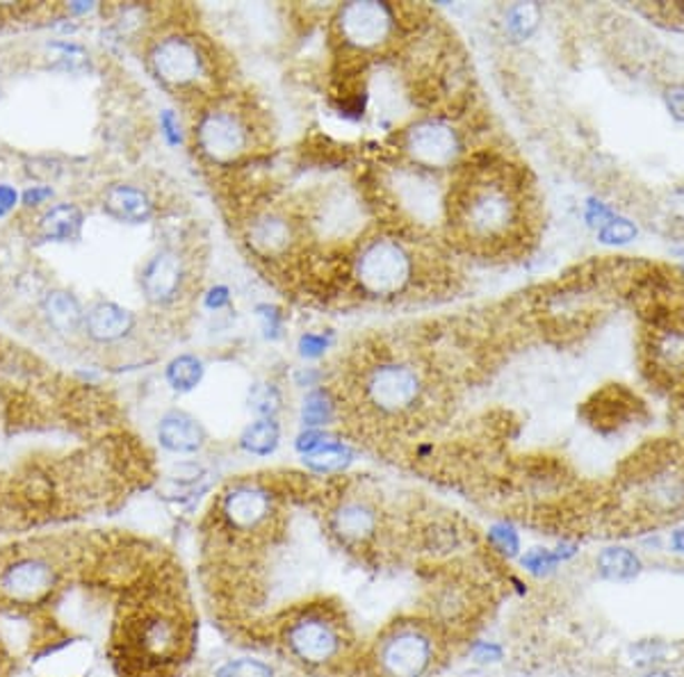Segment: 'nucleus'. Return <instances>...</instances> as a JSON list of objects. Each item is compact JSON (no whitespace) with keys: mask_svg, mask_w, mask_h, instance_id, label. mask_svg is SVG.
<instances>
[{"mask_svg":"<svg viewBox=\"0 0 684 677\" xmlns=\"http://www.w3.org/2000/svg\"><path fill=\"white\" fill-rule=\"evenodd\" d=\"M459 167L443 202L450 235L477 254H502L518 247L529 226L522 178L500 160H475Z\"/></svg>","mask_w":684,"mask_h":677,"instance_id":"f257e3e1","label":"nucleus"},{"mask_svg":"<svg viewBox=\"0 0 684 677\" xmlns=\"http://www.w3.org/2000/svg\"><path fill=\"white\" fill-rule=\"evenodd\" d=\"M149 69L152 73L176 96L197 99L215 89L217 82V58L208 39L192 32H165L149 46Z\"/></svg>","mask_w":684,"mask_h":677,"instance_id":"f03ea898","label":"nucleus"},{"mask_svg":"<svg viewBox=\"0 0 684 677\" xmlns=\"http://www.w3.org/2000/svg\"><path fill=\"white\" fill-rule=\"evenodd\" d=\"M194 147L211 167H235L258 149V126L247 106L213 99L197 112Z\"/></svg>","mask_w":684,"mask_h":677,"instance_id":"7ed1b4c3","label":"nucleus"},{"mask_svg":"<svg viewBox=\"0 0 684 677\" xmlns=\"http://www.w3.org/2000/svg\"><path fill=\"white\" fill-rule=\"evenodd\" d=\"M350 272L361 293L377 300L404 295L422 276L407 242L388 233L361 239L356 254L350 258Z\"/></svg>","mask_w":684,"mask_h":677,"instance_id":"20e7f679","label":"nucleus"},{"mask_svg":"<svg viewBox=\"0 0 684 677\" xmlns=\"http://www.w3.org/2000/svg\"><path fill=\"white\" fill-rule=\"evenodd\" d=\"M427 391L429 383L422 367L411 361L379 356V361H370L361 367V404L381 420L413 415L424 404Z\"/></svg>","mask_w":684,"mask_h":677,"instance_id":"39448f33","label":"nucleus"},{"mask_svg":"<svg viewBox=\"0 0 684 677\" xmlns=\"http://www.w3.org/2000/svg\"><path fill=\"white\" fill-rule=\"evenodd\" d=\"M634 511L648 520H668L684 513V459L651 454L634 461L627 477Z\"/></svg>","mask_w":684,"mask_h":677,"instance_id":"423d86ee","label":"nucleus"},{"mask_svg":"<svg viewBox=\"0 0 684 677\" xmlns=\"http://www.w3.org/2000/svg\"><path fill=\"white\" fill-rule=\"evenodd\" d=\"M398 35V8L388 3H348L333 17V39L342 51L356 58L383 53Z\"/></svg>","mask_w":684,"mask_h":677,"instance_id":"0eeeda50","label":"nucleus"},{"mask_svg":"<svg viewBox=\"0 0 684 677\" xmlns=\"http://www.w3.org/2000/svg\"><path fill=\"white\" fill-rule=\"evenodd\" d=\"M400 151L407 165L422 171L452 169L463 158V135L443 117H424L400 133Z\"/></svg>","mask_w":684,"mask_h":677,"instance_id":"6e6552de","label":"nucleus"},{"mask_svg":"<svg viewBox=\"0 0 684 677\" xmlns=\"http://www.w3.org/2000/svg\"><path fill=\"white\" fill-rule=\"evenodd\" d=\"M281 637L292 657L315 668L342 659V650H345L342 630L324 611L302 609L287 616Z\"/></svg>","mask_w":684,"mask_h":677,"instance_id":"1a4fd4ad","label":"nucleus"},{"mask_svg":"<svg viewBox=\"0 0 684 677\" xmlns=\"http://www.w3.org/2000/svg\"><path fill=\"white\" fill-rule=\"evenodd\" d=\"M436 641L413 622L393 625L374 646L379 677H422L433 666Z\"/></svg>","mask_w":684,"mask_h":677,"instance_id":"9d476101","label":"nucleus"},{"mask_svg":"<svg viewBox=\"0 0 684 677\" xmlns=\"http://www.w3.org/2000/svg\"><path fill=\"white\" fill-rule=\"evenodd\" d=\"M276 516V496L265 483L240 481L222 496L217 527L233 539H247Z\"/></svg>","mask_w":684,"mask_h":677,"instance_id":"9b49d317","label":"nucleus"},{"mask_svg":"<svg viewBox=\"0 0 684 677\" xmlns=\"http://www.w3.org/2000/svg\"><path fill=\"white\" fill-rule=\"evenodd\" d=\"M300 222L279 208H261L244 222V239L252 254L263 261L290 258L300 245Z\"/></svg>","mask_w":684,"mask_h":677,"instance_id":"f8f14e48","label":"nucleus"},{"mask_svg":"<svg viewBox=\"0 0 684 677\" xmlns=\"http://www.w3.org/2000/svg\"><path fill=\"white\" fill-rule=\"evenodd\" d=\"M646 361L653 379L662 385H684V322L653 324Z\"/></svg>","mask_w":684,"mask_h":677,"instance_id":"ddd939ff","label":"nucleus"},{"mask_svg":"<svg viewBox=\"0 0 684 677\" xmlns=\"http://www.w3.org/2000/svg\"><path fill=\"white\" fill-rule=\"evenodd\" d=\"M187 281L185 261L176 249H160L141 267V293L156 306H165L178 300Z\"/></svg>","mask_w":684,"mask_h":677,"instance_id":"4468645a","label":"nucleus"},{"mask_svg":"<svg viewBox=\"0 0 684 677\" xmlns=\"http://www.w3.org/2000/svg\"><path fill=\"white\" fill-rule=\"evenodd\" d=\"M331 534L348 548L370 543L379 531V513L370 502L340 500L329 513Z\"/></svg>","mask_w":684,"mask_h":677,"instance_id":"2eb2a0df","label":"nucleus"},{"mask_svg":"<svg viewBox=\"0 0 684 677\" xmlns=\"http://www.w3.org/2000/svg\"><path fill=\"white\" fill-rule=\"evenodd\" d=\"M361 219V204L356 199H352L345 192H331L326 195L317 206H315V215H313V226L331 237V239H340L348 237Z\"/></svg>","mask_w":684,"mask_h":677,"instance_id":"dca6fc26","label":"nucleus"},{"mask_svg":"<svg viewBox=\"0 0 684 677\" xmlns=\"http://www.w3.org/2000/svg\"><path fill=\"white\" fill-rule=\"evenodd\" d=\"M135 328V315L115 302H99L85 315V331L91 341L113 345Z\"/></svg>","mask_w":684,"mask_h":677,"instance_id":"f3484780","label":"nucleus"},{"mask_svg":"<svg viewBox=\"0 0 684 677\" xmlns=\"http://www.w3.org/2000/svg\"><path fill=\"white\" fill-rule=\"evenodd\" d=\"M158 441L174 454H194L206 443L204 426L183 411H172L158 426Z\"/></svg>","mask_w":684,"mask_h":677,"instance_id":"a211bd4d","label":"nucleus"},{"mask_svg":"<svg viewBox=\"0 0 684 677\" xmlns=\"http://www.w3.org/2000/svg\"><path fill=\"white\" fill-rule=\"evenodd\" d=\"M104 206L110 217L126 224H144L154 217V204L144 189L135 185H110Z\"/></svg>","mask_w":684,"mask_h":677,"instance_id":"6ab92c4d","label":"nucleus"},{"mask_svg":"<svg viewBox=\"0 0 684 677\" xmlns=\"http://www.w3.org/2000/svg\"><path fill=\"white\" fill-rule=\"evenodd\" d=\"M596 568H598L600 577L607 579V582L629 585L642 575L644 563L634 550L623 548V546H614V548H605L596 557Z\"/></svg>","mask_w":684,"mask_h":677,"instance_id":"aec40b11","label":"nucleus"},{"mask_svg":"<svg viewBox=\"0 0 684 677\" xmlns=\"http://www.w3.org/2000/svg\"><path fill=\"white\" fill-rule=\"evenodd\" d=\"M43 313L48 324L58 333H76L85 328V311L80 302L65 290H53L43 297Z\"/></svg>","mask_w":684,"mask_h":677,"instance_id":"412c9836","label":"nucleus"},{"mask_svg":"<svg viewBox=\"0 0 684 677\" xmlns=\"http://www.w3.org/2000/svg\"><path fill=\"white\" fill-rule=\"evenodd\" d=\"M82 222H85V215L78 206L60 204L41 217L39 230H41L43 239L69 242V239H76L80 235Z\"/></svg>","mask_w":684,"mask_h":677,"instance_id":"4be33fe9","label":"nucleus"},{"mask_svg":"<svg viewBox=\"0 0 684 677\" xmlns=\"http://www.w3.org/2000/svg\"><path fill=\"white\" fill-rule=\"evenodd\" d=\"M279 441H281V426L274 418H261L252 422L240 436L242 450L256 457L272 454L279 448Z\"/></svg>","mask_w":684,"mask_h":677,"instance_id":"5701e85b","label":"nucleus"},{"mask_svg":"<svg viewBox=\"0 0 684 677\" xmlns=\"http://www.w3.org/2000/svg\"><path fill=\"white\" fill-rule=\"evenodd\" d=\"M354 461V454L348 445H342L338 441H329L324 448L315 450L313 454L304 457V463L320 474H333V472H342L350 463Z\"/></svg>","mask_w":684,"mask_h":677,"instance_id":"b1692460","label":"nucleus"},{"mask_svg":"<svg viewBox=\"0 0 684 677\" xmlns=\"http://www.w3.org/2000/svg\"><path fill=\"white\" fill-rule=\"evenodd\" d=\"M592 409H596V415L592 418L596 426L605 429V426H618V424H625V420L632 415L634 411V400H623L618 398V391H616V398H614V391H607L598 398L596 404H589Z\"/></svg>","mask_w":684,"mask_h":677,"instance_id":"393cba45","label":"nucleus"},{"mask_svg":"<svg viewBox=\"0 0 684 677\" xmlns=\"http://www.w3.org/2000/svg\"><path fill=\"white\" fill-rule=\"evenodd\" d=\"M202 376H204V363L197 356L189 354L174 359L167 367V381L178 393H189L197 389Z\"/></svg>","mask_w":684,"mask_h":677,"instance_id":"a878e982","label":"nucleus"},{"mask_svg":"<svg viewBox=\"0 0 684 677\" xmlns=\"http://www.w3.org/2000/svg\"><path fill=\"white\" fill-rule=\"evenodd\" d=\"M541 23V8L534 6V3H518V6H511L505 14V26H507V32L514 37V39H527L536 32V28H539Z\"/></svg>","mask_w":684,"mask_h":677,"instance_id":"bb28decb","label":"nucleus"},{"mask_svg":"<svg viewBox=\"0 0 684 677\" xmlns=\"http://www.w3.org/2000/svg\"><path fill=\"white\" fill-rule=\"evenodd\" d=\"M335 400L329 391H313L306 400H304V409H302V418L306 426H324L333 420L335 413Z\"/></svg>","mask_w":684,"mask_h":677,"instance_id":"cd10ccee","label":"nucleus"},{"mask_svg":"<svg viewBox=\"0 0 684 677\" xmlns=\"http://www.w3.org/2000/svg\"><path fill=\"white\" fill-rule=\"evenodd\" d=\"M637 235H639L637 224L621 215H614L598 228V239L603 242V245H612V247L629 245V242L637 239Z\"/></svg>","mask_w":684,"mask_h":677,"instance_id":"c85d7f7f","label":"nucleus"},{"mask_svg":"<svg viewBox=\"0 0 684 677\" xmlns=\"http://www.w3.org/2000/svg\"><path fill=\"white\" fill-rule=\"evenodd\" d=\"M215 677H274V670L265 661L242 657V659H231L222 664L215 670Z\"/></svg>","mask_w":684,"mask_h":677,"instance_id":"c756f323","label":"nucleus"},{"mask_svg":"<svg viewBox=\"0 0 684 677\" xmlns=\"http://www.w3.org/2000/svg\"><path fill=\"white\" fill-rule=\"evenodd\" d=\"M488 546L507 559H514L520 555V539L516 531L505 522L494 524L491 529H488Z\"/></svg>","mask_w":684,"mask_h":677,"instance_id":"7c9ffc66","label":"nucleus"},{"mask_svg":"<svg viewBox=\"0 0 684 677\" xmlns=\"http://www.w3.org/2000/svg\"><path fill=\"white\" fill-rule=\"evenodd\" d=\"M520 563L527 572L536 575V577H546L550 572L557 570V566L561 563L557 559V555L553 550H546V548H531L527 550L522 557H520Z\"/></svg>","mask_w":684,"mask_h":677,"instance_id":"2f4dec72","label":"nucleus"},{"mask_svg":"<svg viewBox=\"0 0 684 677\" xmlns=\"http://www.w3.org/2000/svg\"><path fill=\"white\" fill-rule=\"evenodd\" d=\"M252 406L258 415L263 418H274L281 409V395L274 389L272 383H263V385H254L252 391Z\"/></svg>","mask_w":684,"mask_h":677,"instance_id":"473e14b6","label":"nucleus"},{"mask_svg":"<svg viewBox=\"0 0 684 677\" xmlns=\"http://www.w3.org/2000/svg\"><path fill=\"white\" fill-rule=\"evenodd\" d=\"M664 106L671 117L684 121V82H673L664 89Z\"/></svg>","mask_w":684,"mask_h":677,"instance_id":"72a5a7b5","label":"nucleus"},{"mask_svg":"<svg viewBox=\"0 0 684 677\" xmlns=\"http://www.w3.org/2000/svg\"><path fill=\"white\" fill-rule=\"evenodd\" d=\"M326 347H329V341L320 333H306V335H302V341H300L302 354L311 356V359L322 356L326 352Z\"/></svg>","mask_w":684,"mask_h":677,"instance_id":"f704fd0d","label":"nucleus"},{"mask_svg":"<svg viewBox=\"0 0 684 677\" xmlns=\"http://www.w3.org/2000/svg\"><path fill=\"white\" fill-rule=\"evenodd\" d=\"M472 659L477 664H498L502 659V648L496 644H475Z\"/></svg>","mask_w":684,"mask_h":677,"instance_id":"c9c22d12","label":"nucleus"},{"mask_svg":"<svg viewBox=\"0 0 684 677\" xmlns=\"http://www.w3.org/2000/svg\"><path fill=\"white\" fill-rule=\"evenodd\" d=\"M668 210H671L673 217L684 222V185L675 187L668 195Z\"/></svg>","mask_w":684,"mask_h":677,"instance_id":"e433bc0d","label":"nucleus"},{"mask_svg":"<svg viewBox=\"0 0 684 677\" xmlns=\"http://www.w3.org/2000/svg\"><path fill=\"white\" fill-rule=\"evenodd\" d=\"M17 206V189L10 185H0V215H6Z\"/></svg>","mask_w":684,"mask_h":677,"instance_id":"4c0bfd02","label":"nucleus"},{"mask_svg":"<svg viewBox=\"0 0 684 677\" xmlns=\"http://www.w3.org/2000/svg\"><path fill=\"white\" fill-rule=\"evenodd\" d=\"M48 197H51V189H48V187H32V189H28L26 195H23V204L26 206H39Z\"/></svg>","mask_w":684,"mask_h":677,"instance_id":"58836bf2","label":"nucleus"},{"mask_svg":"<svg viewBox=\"0 0 684 677\" xmlns=\"http://www.w3.org/2000/svg\"><path fill=\"white\" fill-rule=\"evenodd\" d=\"M228 304V290L226 287H217L208 295V306L211 308H222Z\"/></svg>","mask_w":684,"mask_h":677,"instance_id":"ea45409f","label":"nucleus"},{"mask_svg":"<svg viewBox=\"0 0 684 677\" xmlns=\"http://www.w3.org/2000/svg\"><path fill=\"white\" fill-rule=\"evenodd\" d=\"M671 550L677 555H684V524L677 527L671 534Z\"/></svg>","mask_w":684,"mask_h":677,"instance_id":"a19ab883","label":"nucleus"},{"mask_svg":"<svg viewBox=\"0 0 684 677\" xmlns=\"http://www.w3.org/2000/svg\"><path fill=\"white\" fill-rule=\"evenodd\" d=\"M163 124H165V128H167L165 133L172 137V141H176V139H178V133H176V119H174V117L167 112V115H165V119H163Z\"/></svg>","mask_w":684,"mask_h":677,"instance_id":"79ce46f5","label":"nucleus"},{"mask_svg":"<svg viewBox=\"0 0 684 677\" xmlns=\"http://www.w3.org/2000/svg\"><path fill=\"white\" fill-rule=\"evenodd\" d=\"M642 677H673L671 673H666V670H659V668H651L648 673H644Z\"/></svg>","mask_w":684,"mask_h":677,"instance_id":"37998d69","label":"nucleus"}]
</instances>
